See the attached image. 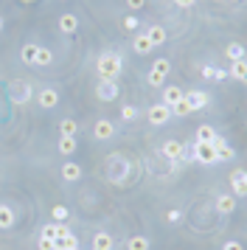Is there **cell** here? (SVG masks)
<instances>
[{"instance_id":"1","label":"cell","mask_w":247,"mask_h":250,"mask_svg":"<svg viewBox=\"0 0 247 250\" xmlns=\"http://www.w3.org/2000/svg\"><path fill=\"white\" fill-rule=\"evenodd\" d=\"M96 70H99L101 79L115 82L124 70V57L118 51H104V54H99V59H96Z\"/></svg>"},{"instance_id":"2","label":"cell","mask_w":247,"mask_h":250,"mask_svg":"<svg viewBox=\"0 0 247 250\" xmlns=\"http://www.w3.org/2000/svg\"><path fill=\"white\" fill-rule=\"evenodd\" d=\"M126 177H129V160L124 155H110L107 158V180L112 186H124Z\"/></svg>"},{"instance_id":"3","label":"cell","mask_w":247,"mask_h":250,"mask_svg":"<svg viewBox=\"0 0 247 250\" xmlns=\"http://www.w3.org/2000/svg\"><path fill=\"white\" fill-rule=\"evenodd\" d=\"M9 99L11 104H28L34 99V87H31V82H25V79H14L9 84Z\"/></svg>"},{"instance_id":"4","label":"cell","mask_w":247,"mask_h":250,"mask_svg":"<svg viewBox=\"0 0 247 250\" xmlns=\"http://www.w3.org/2000/svg\"><path fill=\"white\" fill-rule=\"evenodd\" d=\"M146 118H149V124L152 126H163L168 124V118H171V110H168V104H152L149 110H146Z\"/></svg>"},{"instance_id":"5","label":"cell","mask_w":247,"mask_h":250,"mask_svg":"<svg viewBox=\"0 0 247 250\" xmlns=\"http://www.w3.org/2000/svg\"><path fill=\"white\" fill-rule=\"evenodd\" d=\"M160 155H163L166 160H171V163H180V158L185 155V146H183L180 141H171V138H168L166 144L160 146Z\"/></svg>"},{"instance_id":"6","label":"cell","mask_w":247,"mask_h":250,"mask_svg":"<svg viewBox=\"0 0 247 250\" xmlns=\"http://www.w3.org/2000/svg\"><path fill=\"white\" fill-rule=\"evenodd\" d=\"M115 132H118V126L112 124V121H107V118L96 121V126H93V135H96V141H112V138H115Z\"/></svg>"},{"instance_id":"7","label":"cell","mask_w":247,"mask_h":250,"mask_svg":"<svg viewBox=\"0 0 247 250\" xmlns=\"http://www.w3.org/2000/svg\"><path fill=\"white\" fill-rule=\"evenodd\" d=\"M96 96H99L101 102H115V99H118V82L101 79L99 87H96Z\"/></svg>"},{"instance_id":"8","label":"cell","mask_w":247,"mask_h":250,"mask_svg":"<svg viewBox=\"0 0 247 250\" xmlns=\"http://www.w3.org/2000/svg\"><path fill=\"white\" fill-rule=\"evenodd\" d=\"M185 99H188V104H191V113H197V110H205L208 104H211V96L205 90H188V93H183Z\"/></svg>"},{"instance_id":"9","label":"cell","mask_w":247,"mask_h":250,"mask_svg":"<svg viewBox=\"0 0 247 250\" xmlns=\"http://www.w3.org/2000/svg\"><path fill=\"white\" fill-rule=\"evenodd\" d=\"M37 104H40L42 110L56 107V104H59V90H56V87H42V90H40V96H37Z\"/></svg>"},{"instance_id":"10","label":"cell","mask_w":247,"mask_h":250,"mask_svg":"<svg viewBox=\"0 0 247 250\" xmlns=\"http://www.w3.org/2000/svg\"><path fill=\"white\" fill-rule=\"evenodd\" d=\"M230 188H233V197H245L247 194V174L245 169H236L230 174Z\"/></svg>"},{"instance_id":"11","label":"cell","mask_w":247,"mask_h":250,"mask_svg":"<svg viewBox=\"0 0 247 250\" xmlns=\"http://www.w3.org/2000/svg\"><path fill=\"white\" fill-rule=\"evenodd\" d=\"M56 25H59V31H62L65 37L76 34V31H79V14H62Z\"/></svg>"},{"instance_id":"12","label":"cell","mask_w":247,"mask_h":250,"mask_svg":"<svg viewBox=\"0 0 247 250\" xmlns=\"http://www.w3.org/2000/svg\"><path fill=\"white\" fill-rule=\"evenodd\" d=\"M216 211H219L222 216L233 214L236 211V197L233 194H219V197H216Z\"/></svg>"},{"instance_id":"13","label":"cell","mask_w":247,"mask_h":250,"mask_svg":"<svg viewBox=\"0 0 247 250\" xmlns=\"http://www.w3.org/2000/svg\"><path fill=\"white\" fill-rule=\"evenodd\" d=\"M213 149H216V160H233L236 158V149L225 141V138H216L213 141Z\"/></svg>"},{"instance_id":"14","label":"cell","mask_w":247,"mask_h":250,"mask_svg":"<svg viewBox=\"0 0 247 250\" xmlns=\"http://www.w3.org/2000/svg\"><path fill=\"white\" fill-rule=\"evenodd\" d=\"M152 42H149V37L146 34H135L132 37V51L135 54H138V57H149V54H152Z\"/></svg>"},{"instance_id":"15","label":"cell","mask_w":247,"mask_h":250,"mask_svg":"<svg viewBox=\"0 0 247 250\" xmlns=\"http://www.w3.org/2000/svg\"><path fill=\"white\" fill-rule=\"evenodd\" d=\"M144 34L149 37V42H152L155 48H157V45H163V42L168 40V31L163 28V25H149V28H146Z\"/></svg>"},{"instance_id":"16","label":"cell","mask_w":247,"mask_h":250,"mask_svg":"<svg viewBox=\"0 0 247 250\" xmlns=\"http://www.w3.org/2000/svg\"><path fill=\"white\" fill-rule=\"evenodd\" d=\"M62 180L65 183H79L82 180V166L73 163V160H67L65 166H62Z\"/></svg>"},{"instance_id":"17","label":"cell","mask_w":247,"mask_h":250,"mask_svg":"<svg viewBox=\"0 0 247 250\" xmlns=\"http://www.w3.org/2000/svg\"><path fill=\"white\" fill-rule=\"evenodd\" d=\"M202 79L205 82H225L227 79V70L216 68V65H202Z\"/></svg>"},{"instance_id":"18","label":"cell","mask_w":247,"mask_h":250,"mask_svg":"<svg viewBox=\"0 0 247 250\" xmlns=\"http://www.w3.org/2000/svg\"><path fill=\"white\" fill-rule=\"evenodd\" d=\"M216 138H219V132H216L211 124H200L197 126V138H194V141H200V144H213Z\"/></svg>"},{"instance_id":"19","label":"cell","mask_w":247,"mask_h":250,"mask_svg":"<svg viewBox=\"0 0 247 250\" xmlns=\"http://www.w3.org/2000/svg\"><path fill=\"white\" fill-rule=\"evenodd\" d=\"M230 79H236V82H245L247 79V62L245 59H233L230 62V73H227Z\"/></svg>"},{"instance_id":"20","label":"cell","mask_w":247,"mask_h":250,"mask_svg":"<svg viewBox=\"0 0 247 250\" xmlns=\"http://www.w3.org/2000/svg\"><path fill=\"white\" fill-rule=\"evenodd\" d=\"M14 225V211H11V205L0 203V230H11Z\"/></svg>"},{"instance_id":"21","label":"cell","mask_w":247,"mask_h":250,"mask_svg":"<svg viewBox=\"0 0 247 250\" xmlns=\"http://www.w3.org/2000/svg\"><path fill=\"white\" fill-rule=\"evenodd\" d=\"M115 248V239L110 233H96L93 236V250H112Z\"/></svg>"},{"instance_id":"22","label":"cell","mask_w":247,"mask_h":250,"mask_svg":"<svg viewBox=\"0 0 247 250\" xmlns=\"http://www.w3.org/2000/svg\"><path fill=\"white\" fill-rule=\"evenodd\" d=\"M51 62H54V51L40 45V48H37V59H34V65H37V68H48Z\"/></svg>"},{"instance_id":"23","label":"cell","mask_w":247,"mask_h":250,"mask_svg":"<svg viewBox=\"0 0 247 250\" xmlns=\"http://www.w3.org/2000/svg\"><path fill=\"white\" fill-rule=\"evenodd\" d=\"M59 135L76 138V135H79V124L73 121V118H62V121H59Z\"/></svg>"},{"instance_id":"24","label":"cell","mask_w":247,"mask_h":250,"mask_svg":"<svg viewBox=\"0 0 247 250\" xmlns=\"http://www.w3.org/2000/svg\"><path fill=\"white\" fill-rule=\"evenodd\" d=\"M168 110H171V115H177V118H185V115H191V104H188V99L183 96V99H180V102H174Z\"/></svg>"},{"instance_id":"25","label":"cell","mask_w":247,"mask_h":250,"mask_svg":"<svg viewBox=\"0 0 247 250\" xmlns=\"http://www.w3.org/2000/svg\"><path fill=\"white\" fill-rule=\"evenodd\" d=\"M76 245H79V239H76V233H73V230H67L65 236L56 239V250H70V248H76Z\"/></svg>"},{"instance_id":"26","label":"cell","mask_w":247,"mask_h":250,"mask_svg":"<svg viewBox=\"0 0 247 250\" xmlns=\"http://www.w3.org/2000/svg\"><path fill=\"white\" fill-rule=\"evenodd\" d=\"M56 146H59V152H62V155H73V152H76V146H79V141H76V138L59 135V144H56Z\"/></svg>"},{"instance_id":"27","label":"cell","mask_w":247,"mask_h":250,"mask_svg":"<svg viewBox=\"0 0 247 250\" xmlns=\"http://www.w3.org/2000/svg\"><path fill=\"white\" fill-rule=\"evenodd\" d=\"M37 48L40 45H34V42H25V45L20 48V59L25 62V65H34V59H37Z\"/></svg>"},{"instance_id":"28","label":"cell","mask_w":247,"mask_h":250,"mask_svg":"<svg viewBox=\"0 0 247 250\" xmlns=\"http://www.w3.org/2000/svg\"><path fill=\"white\" fill-rule=\"evenodd\" d=\"M180 99H183V90L174 87V84H168L166 90H163V104H168V107H171L174 102H180Z\"/></svg>"},{"instance_id":"29","label":"cell","mask_w":247,"mask_h":250,"mask_svg":"<svg viewBox=\"0 0 247 250\" xmlns=\"http://www.w3.org/2000/svg\"><path fill=\"white\" fill-rule=\"evenodd\" d=\"M225 57L230 59V62L233 59H245V45L242 42H230V45L225 48Z\"/></svg>"},{"instance_id":"30","label":"cell","mask_w":247,"mask_h":250,"mask_svg":"<svg viewBox=\"0 0 247 250\" xmlns=\"http://www.w3.org/2000/svg\"><path fill=\"white\" fill-rule=\"evenodd\" d=\"M126 250H149V239L146 236H132L126 242Z\"/></svg>"},{"instance_id":"31","label":"cell","mask_w":247,"mask_h":250,"mask_svg":"<svg viewBox=\"0 0 247 250\" xmlns=\"http://www.w3.org/2000/svg\"><path fill=\"white\" fill-rule=\"evenodd\" d=\"M152 70L168 79V73H171V62H168V59H155V65H152Z\"/></svg>"},{"instance_id":"32","label":"cell","mask_w":247,"mask_h":250,"mask_svg":"<svg viewBox=\"0 0 247 250\" xmlns=\"http://www.w3.org/2000/svg\"><path fill=\"white\" fill-rule=\"evenodd\" d=\"M138 118V107L135 104H124L121 107V121H135Z\"/></svg>"},{"instance_id":"33","label":"cell","mask_w":247,"mask_h":250,"mask_svg":"<svg viewBox=\"0 0 247 250\" xmlns=\"http://www.w3.org/2000/svg\"><path fill=\"white\" fill-rule=\"evenodd\" d=\"M51 216H54V222H65L67 219V208L65 205H54V208H51Z\"/></svg>"},{"instance_id":"34","label":"cell","mask_w":247,"mask_h":250,"mask_svg":"<svg viewBox=\"0 0 247 250\" xmlns=\"http://www.w3.org/2000/svg\"><path fill=\"white\" fill-rule=\"evenodd\" d=\"M37 248H40V250H56V239L40 236V239H37Z\"/></svg>"},{"instance_id":"35","label":"cell","mask_w":247,"mask_h":250,"mask_svg":"<svg viewBox=\"0 0 247 250\" xmlns=\"http://www.w3.org/2000/svg\"><path fill=\"white\" fill-rule=\"evenodd\" d=\"M146 82H149L152 87H160V84L166 82V76H160V73H155V70H149V73H146Z\"/></svg>"},{"instance_id":"36","label":"cell","mask_w":247,"mask_h":250,"mask_svg":"<svg viewBox=\"0 0 247 250\" xmlns=\"http://www.w3.org/2000/svg\"><path fill=\"white\" fill-rule=\"evenodd\" d=\"M40 236L54 239V236H56V222H48V225H42V230H40Z\"/></svg>"},{"instance_id":"37","label":"cell","mask_w":247,"mask_h":250,"mask_svg":"<svg viewBox=\"0 0 247 250\" xmlns=\"http://www.w3.org/2000/svg\"><path fill=\"white\" fill-rule=\"evenodd\" d=\"M138 17H135V14H129V17H124V28H126V31H135V28H138Z\"/></svg>"},{"instance_id":"38","label":"cell","mask_w":247,"mask_h":250,"mask_svg":"<svg viewBox=\"0 0 247 250\" xmlns=\"http://www.w3.org/2000/svg\"><path fill=\"white\" fill-rule=\"evenodd\" d=\"M124 3H126V9H129V12H141V9L146 6V0H124Z\"/></svg>"},{"instance_id":"39","label":"cell","mask_w":247,"mask_h":250,"mask_svg":"<svg viewBox=\"0 0 247 250\" xmlns=\"http://www.w3.org/2000/svg\"><path fill=\"white\" fill-rule=\"evenodd\" d=\"M166 219L174 225V222H180V219H183V211H180V208H171V211H166Z\"/></svg>"},{"instance_id":"40","label":"cell","mask_w":247,"mask_h":250,"mask_svg":"<svg viewBox=\"0 0 247 250\" xmlns=\"http://www.w3.org/2000/svg\"><path fill=\"white\" fill-rule=\"evenodd\" d=\"M222 250H245V248H242V242H239V239H227V242L222 245Z\"/></svg>"},{"instance_id":"41","label":"cell","mask_w":247,"mask_h":250,"mask_svg":"<svg viewBox=\"0 0 247 250\" xmlns=\"http://www.w3.org/2000/svg\"><path fill=\"white\" fill-rule=\"evenodd\" d=\"M174 6L177 9H191V6H197V0H174Z\"/></svg>"},{"instance_id":"42","label":"cell","mask_w":247,"mask_h":250,"mask_svg":"<svg viewBox=\"0 0 247 250\" xmlns=\"http://www.w3.org/2000/svg\"><path fill=\"white\" fill-rule=\"evenodd\" d=\"M3 25H6V23H3V17H0V31H3Z\"/></svg>"},{"instance_id":"43","label":"cell","mask_w":247,"mask_h":250,"mask_svg":"<svg viewBox=\"0 0 247 250\" xmlns=\"http://www.w3.org/2000/svg\"><path fill=\"white\" fill-rule=\"evenodd\" d=\"M70 250H82V248H79V245H76V248H70Z\"/></svg>"},{"instance_id":"44","label":"cell","mask_w":247,"mask_h":250,"mask_svg":"<svg viewBox=\"0 0 247 250\" xmlns=\"http://www.w3.org/2000/svg\"><path fill=\"white\" fill-rule=\"evenodd\" d=\"M22 3H34V0H22Z\"/></svg>"}]
</instances>
